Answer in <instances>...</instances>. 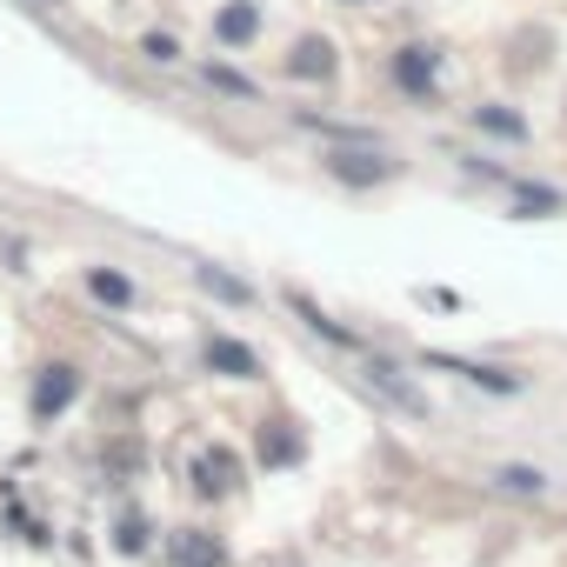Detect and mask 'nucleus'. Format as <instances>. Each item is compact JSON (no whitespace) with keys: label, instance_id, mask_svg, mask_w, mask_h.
Returning a JSON list of instances; mask_svg holds the SVG:
<instances>
[{"label":"nucleus","instance_id":"obj_1","mask_svg":"<svg viewBox=\"0 0 567 567\" xmlns=\"http://www.w3.org/2000/svg\"><path fill=\"white\" fill-rule=\"evenodd\" d=\"M328 174L348 181V187H381V181H394V161L381 147H334L328 154Z\"/></svg>","mask_w":567,"mask_h":567},{"label":"nucleus","instance_id":"obj_2","mask_svg":"<svg viewBox=\"0 0 567 567\" xmlns=\"http://www.w3.org/2000/svg\"><path fill=\"white\" fill-rule=\"evenodd\" d=\"M74 394H81V368H68V361H48V368L34 374V421H61Z\"/></svg>","mask_w":567,"mask_h":567},{"label":"nucleus","instance_id":"obj_3","mask_svg":"<svg viewBox=\"0 0 567 567\" xmlns=\"http://www.w3.org/2000/svg\"><path fill=\"white\" fill-rule=\"evenodd\" d=\"M200 361H207L214 374H227V381H254V374H260V354H254V348H240V341H227V334H207Z\"/></svg>","mask_w":567,"mask_h":567},{"label":"nucleus","instance_id":"obj_4","mask_svg":"<svg viewBox=\"0 0 567 567\" xmlns=\"http://www.w3.org/2000/svg\"><path fill=\"white\" fill-rule=\"evenodd\" d=\"M288 74H301V81H334V41H328V34H301L295 54H288Z\"/></svg>","mask_w":567,"mask_h":567},{"label":"nucleus","instance_id":"obj_5","mask_svg":"<svg viewBox=\"0 0 567 567\" xmlns=\"http://www.w3.org/2000/svg\"><path fill=\"white\" fill-rule=\"evenodd\" d=\"M167 554H174V567H227V547H220L207 527H181Z\"/></svg>","mask_w":567,"mask_h":567},{"label":"nucleus","instance_id":"obj_6","mask_svg":"<svg viewBox=\"0 0 567 567\" xmlns=\"http://www.w3.org/2000/svg\"><path fill=\"white\" fill-rule=\"evenodd\" d=\"M434 61H441L434 48H401V54H394V81L427 101V94H434Z\"/></svg>","mask_w":567,"mask_h":567},{"label":"nucleus","instance_id":"obj_7","mask_svg":"<svg viewBox=\"0 0 567 567\" xmlns=\"http://www.w3.org/2000/svg\"><path fill=\"white\" fill-rule=\"evenodd\" d=\"M507 194H514V220H547V214H560V194H554V187H534V181H514V174H507Z\"/></svg>","mask_w":567,"mask_h":567},{"label":"nucleus","instance_id":"obj_8","mask_svg":"<svg viewBox=\"0 0 567 567\" xmlns=\"http://www.w3.org/2000/svg\"><path fill=\"white\" fill-rule=\"evenodd\" d=\"M434 368L467 374V381H474V388H487V394H520V374H501V368H481V361H447V354H434Z\"/></svg>","mask_w":567,"mask_h":567},{"label":"nucleus","instance_id":"obj_9","mask_svg":"<svg viewBox=\"0 0 567 567\" xmlns=\"http://www.w3.org/2000/svg\"><path fill=\"white\" fill-rule=\"evenodd\" d=\"M260 461H267V467L301 461V434H288V421H260Z\"/></svg>","mask_w":567,"mask_h":567},{"label":"nucleus","instance_id":"obj_10","mask_svg":"<svg viewBox=\"0 0 567 567\" xmlns=\"http://www.w3.org/2000/svg\"><path fill=\"white\" fill-rule=\"evenodd\" d=\"M254 28H260V8H247V0H240V8H220L214 14V34L234 48V41H254Z\"/></svg>","mask_w":567,"mask_h":567},{"label":"nucleus","instance_id":"obj_11","mask_svg":"<svg viewBox=\"0 0 567 567\" xmlns=\"http://www.w3.org/2000/svg\"><path fill=\"white\" fill-rule=\"evenodd\" d=\"M87 295H94V301H107V308H134V280H121V274L94 267V274H87Z\"/></svg>","mask_w":567,"mask_h":567},{"label":"nucleus","instance_id":"obj_12","mask_svg":"<svg viewBox=\"0 0 567 567\" xmlns=\"http://www.w3.org/2000/svg\"><path fill=\"white\" fill-rule=\"evenodd\" d=\"M194 280H200V288H207V295H220V301H234V308H247V301H254V295H247V280H227L220 267H194Z\"/></svg>","mask_w":567,"mask_h":567},{"label":"nucleus","instance_id":"obj_13","mask_svg":"<svg viewBox=\"0 0 567 567\" xmlns=\"http://www.w3.org/2000/svg\"><path fill=\"white\" fill-rule=\"evenodd\" d=\"M494 487L501 494H547V474L540 467H494Z\"/></svg>","mask_w":567,"mask_h":567},{"label":"nucleus","instance_id":"obj_14","mask_svg":"<svg viewBox=\"0 0 567 567\" xmlns=\"http://www.w3.org/2000/svg\"><path fill=\"white\" fill-rule=\"evenodd\" d=\"M207 74V87H220L227 101H260V87L247 81V74H234V68H200Z\"/></svg>","mask_w":567,"mask_h":567},{"label":"nucleus","instance_id":"obj_15","mask_svg":"<svg viewBox=\"0 0 567 567\" xmlns=\"http://www.w3.org/2000/svg\"><path fill=\"white\" fill-rule=\"evenodd\" d=\"M474 121H481L487 134H507V141H527V121H520V114H507V107H474Z\"/></svg>","mask_w":567,"mask_h":567},{"label":"nucleus","instance_id":"obj_16","mask_svg":"<svg viewBox=\"0 0 567 567\" xmlns=\"http://www.w3.org/2000/svg\"><path fill=\"white\" fill-rule=\"evenodd\" d=\"M114 547H121V554H141V547H147V514H121V520H114Z\"/></svg>","mask_w":567,"mask_h":567},{"label":"nucleus","instance_id":"obj_17","mask_svg":"<svg viewBox=\"0 0 567 567\" xmlns=\"http://www.w3.org/2000/svg\"><path fill=\"white\" fill-rule=\"evenodd\" d=\"M200 474H207V481H200L207 494H227V487H234V461H227V454H207V461H200Z\"/></svg>","mask_w":567,"mask_h":567},{"label":"nucleus","instance_id":"obj_18","mask_svg":"<svg viewBox=\"0 0 567 567\" xmlns=\"http://www.w3.org/2000/svg\"><path fill=\"white\" fill-rule=\"evenodd\" d=\"M147 61H181V54H174V41H167V34H147Z\"/></svg>","mask_w":567,"mask_h":567},{"label":"nucleus","instance_id":"obj_19","mask_svg":"<svg viewBox=\"0 0 567 567\" xmlns=\"http://www.w3.org/2000/svg\"><path fill=\"white\" fill-rule=\"evenodd\" d=\"M34 8H61V0H34Z\"/></svg>","mask_w":567,"mask_h":567}]
</instances>
